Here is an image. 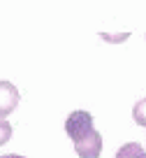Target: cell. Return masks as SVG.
Masks as SVG:
<instances>
[{
  "mask_svg": "<svg viewBox=\"0 0 146 158\" xmlns=\"http://www.w3.org/2000/svg\"><path fill=\"white\" fill-rule=\"evenodd\" d=\"M10 137H12V126L7 123L5 118H0V147L10 142Z\"/></svg>",
  "mask_w": 146,
  "mask_h": 158,
  "instance_id": "5b68a950",
  "label": "cell"
},
{
  "mask_svg": "<svg viewBox=\"0 0 146 158\" xmlns=\"http://www.w3.org/2000/svg\"><path fill=\"white\" fill-rule=\"evenodd\" d=\"M19 105V89L12 81H0V118L12 114Z\"/></svg>",
  "mask_w": 146,
  "mask_h": 158,
  "instance_id": "7a4b0ae2",
  "label": "cell"
},
{
  "mask_svg": "<svg viewBox=\"0 0 146 158\" xmlns=\"http://www.w3.org/2000/svg\"><path fill=\"white\" fill-rule=\"evenodd\" d=\"M102 37H104V40H125V37H128V33L118 35V37H116V35H102Z\"/></svg>",
  "mask_w": 146,
  "mask_h": 158,
  "instance_id": "8992f818",
  "label": "cell"
},
{
  "mask_svg": "<svg viewBox=\"0 0 146 158\" xmlns=\"http://www.w3.org/2000/svg\"><path fill=\"white\" fill-rule=\"evenodd\" d=\"M65 133L74 142L79 158H97L102 153V135L93 126V116L83 109L72 112L65 118Z\"/></svg>",
  "mask_w": 146,
  "mask_h": 158,
  "instance_id": "6da1fadb",
  "label": "cell"
},
{
  "mask_svg": "<svg viewBox=\"0 0 146 158\" xmlns=\"http://www.w3.org/2000/svg\"><path fill=\"white\" fill-rule=\"evenodd\" d=\"M0 158H26V156H21V153H5V156H0Z\"/></svg>",
  "mask_w": 146,
  "mask_h": 158,
  "instance_id": "52a82bcc",
  "label": "cell"
},
{
  "mask_svg": "<svg viewBox=\"0 0 146 158\" xmlns=\"http://www.w3.org/2000/svg\"><path fill=\"white\" fill-rule=\"evenodd\" d=\"M116 158H146V151L141 149V144L137 142H128L116 151Z\"/></svg>",
  "mask_w": 146,
  "mask_h": 158,
  "instance_id": "3957f363",
  "label": "cell"
},
{
  "mask_svg": "<svg viewBox=\"0 0 146 158\" xmlns=\"http://www.w3.org/2000/svg\"><path fill=\"white\" fill-rule=\"evenodd\" d=\"M132 118L137 126H146V98H141L139 102L132 107Z\"/></svg>",
  "mask_w": 146,
  "mask_h": 158,
  "instance_id": "277c9868",
  "label": "cell"
}]
</instances>
